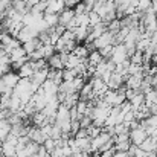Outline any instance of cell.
<instances>
[{
  "mask_svg": "<svg viewBox=\"0 0 157 157\" xmlns=\"http://www.w3.org/2000/svg\"><path fill=\"white\" fill-rule=\"evenodd\" d=\"M20 46H21V43H20L17 38H12V40H11V41H9V43H8V44L3 48V49H5V52L9 55V53L12 52L14 49H17V48H20Z\"/></svg>",
  "mask_w": 157,
  "mask_h": 157,
  "instance_id": "484cf974",
  "label": "cell"
},
{
  "mask_svg": "<svg viewBox=\"0 0 157 157\" xmlns=\"http://www.w3.org/2000/svg\"><path fill=\"white\" fill-rule=\"evenodd\" d=\"M72 32H73V35H75L76 44H81V43L86 41V38H87V35H89V26H78V28H75Z\"/></svg>",
  "mask_w": 157,
  "mask_h": 157,
  "instance_id": "9c48e42d",
  "label": "cell"
},
{
  "mask_svg": "<svg viewBox=\"0 0 157 157\" xmlns=\"http://www.w3.org/2000/svg\"><path fill=\"white\" fill-rule=\"evenodd\" d=\"M147 137H148V134H147V131L144 128H136V130L130 131V142H131V145L139 147Z\"/></svg>",
  "mask_w": 157,
  "mask_h": 157,
  "instance_id": "8992f818",
  "label": "cell"
},
{
  "mask_svg": "<svg viewBox=\"0 0 157 157\" xmlns=\"http://www.w3.org/2000/svg\"><path fill=\"white\" fill-rule=\"evenodd\" d=\"M87 156H90V154H87L84 151H75V153H72L70 157H87Z\"/></svg>",
  "mask_w": 157,
  "mask_h": 157,
  "instance_id": "74e56055",
  "label": "cell"
},
{
  "mask_svg": "<svg viewBox=\"0 0 157 157\" xmlns=\"http://www.w3.org/2000/svg\"><path fill=\"white\" fill-rule=\"evenodd\" d=\"M128 102H130V105L133 107V110L136 111L139 107L145 105V95H144V93H137V95H136V96H133Z\"/></svg>",
  "mask_w": 157,
  "mask_h": 157,
  "instance_id": "ac0fdd59",
  "label": "cell"
},
{
  "mask_svg": "<svg viewBox=\"0 0 157 157\" xmlns=\"http://www.w3.org/2000/svg\"><path fill=\"white\" fill-rule=\"evenodd\" d=\"M113 34L111 32H108V31H105L104 34L99 37V38H96L93 43H92V46H93V51H101L102 48L105 46H110L111 44V41H113Z\"/></svg>",
  "mask_w": 157,
  "mask_h": 157,
  "instance_id": "3957f363",
  "label": "cell"
},
{
  "mask_svg": "<svg viewBox=\"0 0 157 157\" xmlns=\"http://www.w3.org/2000/svg\"><path fill=\"white\" fill-rule=\"evenodd\" d=\"M2 121H5V111L0 110V122H2Z\"/></svg>",
  "mask_w": 157,
  "mask_h": 157,
  "instance_id": "ee69618b",
  "label": "cell"
},
{
  "mask_svg": "<svg viewBox=\"0 0 157 157\" xmlns=\"http://www.w3.org/2000/svg\"><path fill=\"white\" fill-rule=\"evenodd\" d=\"M156 151H157V142H156Z\"/></svg>",
  "mask_w": 157,
  "mask_h": 157,
  "instance_id": "f6af8a7d",
  "label": "cell"
},
{
  "mask_svg": "<svg viewBox=\"0 0 157 157\" xmlns=\"http://www.w3.org/2000/svg\"><path fill=\"white\" fill-rule=\"evenodd\" d=\"M41 147H43V148H44V150H46V151H48L49 154H51L53 150L56 148V142H55L53 139H51V137H48V139H46V140L43 142V145H41Z\"/></svg>",
  "mask_w": 157,
  "mask_h": 157,
  "instance_id": "83f0119b",
  "label": "cell"
},
{
  "mask_svg": "<svg viewBox=\"0 0 157 157\" xmlns=\"http://www.w3.org/2000/svg\"><path fill=\"white\" fill-rule=\"evenodd\" d=\"M122 84H124V78H122L119 73L113 72L111 76H110V79H108V82H107V87H108V90H114V92H116Z\"/></svg>",
  "mask_w": 157,
  "mask_h": 157,
  "instance_id": "30bf717a",
  "label": "cell"
},
{
  "mask_svg": "<svg viewBox=\"0 0 157 157\" xmlns=\"http://www.w3.org/2000/svg\"><path fill=\"white\" fill-rule=\"evenodd\" d=\"M78 122H79V128H84V130H86V128H89V127L93 124L90 116H82V117H81Z\"/></svg>",
  "mask_w": 157,
  "mask_h": 157,
  "instance_id": "d6a6232c",
  "label": "cell"
},
{
  "mask_svg": "<svg viewBox=\"0 0 157 157\" xmlns=\"http://www.w3.org/2000/svg\"><path fill=\"white\" fill-rule=\"evenodd\" d=\"M130 63L131 64H137V66H142L144 64V52H139V51H136V52L133 53L130 58Z\"/></svg>",
  "mask_w": 157,
  "mask_h": 157,
  "instance_id": "cb8c5ba5",
  "label": "cell"
},
{
  "mask_svg": "<svg viewBox=\"0 0 157 157\" xmlns=\"http://www.w3.org/2000/svg\"><path fill=\"white\" fill-rule=\"evenodd\" d=\"M81 63H82V59H79L78 56H75L73 53H70V56H69L67 63L64 64V69H76Z\"/></svg>",
  "mask_w": 157,
  "mask_h": 157,
  "instance_id": "44dd1931",
  "label": "cell"
},
{
  "mask_svg": "<svg viewBox=\"0 0 157 157\" xmlns=\"http://www.w3.org/2000/svg\"><path fill=\"white\" fill-rule=\"evenodd\" d=\"M26 2V6L29 8V11H31V8L34 6V5H37V3H40L41 0H25Z\"/></svg>",
  "mask_w": 157,
  "mask_h": 157,
  "instance_id": "8d00e7d4",
  "label": "cell"
},
{
  "mask_svg": "<svg viewBox=\"0 0 157 157\" xmlns=\"http://www.w3.org/2000/svg\"><path fill=\"white\" fill-rule=\"evenodd\" d=\"M43 21L49 26V28H55L58 25V15L56 14H44L43 15Z\"/></svg>",
  "mask_w": 157,
  "mask_h": 157,
  "instance_id": "7402d4cb",
  "label": "cell"
},
{
  "mask_svg": "<svg viewBox=\"0 0 157 157\" xmlns=\"http://www.w3.org/2000/svg\"><path fill=\"white\" fill-rule=\"evenodd\" d=\"M73 17H75V11L73 9H69V8H64L59 14H58V25H61V26H67L72 20H73Z\"/></svg>",
  "mask_w": 157,
  "mask_h": 157,
  "instance_id": "ba28073f",
  "label": "cell"
},
{
  "mask_svg": "<svg viewBox=\"0 0 157 157\" xmlns=\"http://www.w3.org/2000/svg\"><path fill=\"white\" fill-rule=\"evenodd\" d=\"M156 93H157V89H156Z\"/></svg>",
  "mask_w": 157,
  "mask_h": 157,
  "instance_id": "bcb514c9",
  "label": "cell"
},
{
  "mask_svg": "<svg viewBox=\"0 0 157 157\" xmlns=\"http://www.w3.org/2000/svg\"><path fill=\"white\" fill-rule=\"evenodd\" d=\"M15 153H17L15 145L8 144V142H3V144H2V147H0V154L3 157H15Z\"/></svg>",
  "mask_w": 157,
  "mask_h": 157,
  "instance_id": "2e32d148",
  "label": "cell"
},
{
  "mask_svg": "<svg viewBox=\"0 0 157 157\" xmlns=\"http://www.w3.org/2000/svg\"><path fill=\"white\" fill-rule=\"evenodd\" d=\"M78 78V73L73 69H63V81H73Z\"/></svg>",
  "mask_w": 157,
  "mask_h": 157,
  "instance_id": "d4e9b609",
  "label": "cell"
},
{
  "mask_svg": "<svg viewBox=\"0 0 157 157\" xmlns=\"http://www.w3.org/2000/svg\"><path fill=\"white\" fill-rule=\"evenodd\" d=\"M63 9H64V5H63L61 0H49L44 14H56V15H58Z\"/></svg>",
  "mask_w": 157,
  "mask_h": 157,
  "instance_id": "4fadbf2b",
  "label": "cell"
},
{
  "mask_svg": "<svg viewBox=\"0 0 157 157\" xmlns=\"http://www.w3.org/2000/svg\"><path fill=\"white\" fill-rule=\"evenodd\" d=\"M114 154V150H110V151H104V153H99L98 157H113Z\"/></svg>",
  "mask_w": 157,
  "mask_h": 157,
  "instance_id": "f35d334b",
  "label": "cell"
},
{
  "mask_svg": "<svg viewBox=\"0 0 157 157\" xmlns=\"http://www.w3.org/2000/svg\"><path fill=\"white\" fill-rule=\"evenodd\" d=\"M48 79L53 81L55 84H61L63 82V70H51L49 69V73H48Z\"/></svg>",
  "mask_w": 157,
  "mask_h": 157,
  "instance_id": "ffe728a7",
  "label": "cell"
},
{
  "mask_svg": "<svg viewBox=\"0 0 157 157\" xmlns=\"http://www.w3.org/2000/svg\"><path fill=\"white\" fill-rule=\"evenodd\" d=\"M73 11H75V15H82V14H87L89 11H87V6L81 2V3H78L75 8H73Z\"/></svg>",
  "mask_w": 157,
  "mask_h": 157,
  "instance_id": "836d02e7",
  "label": "cell"
},
{
  "mask_svg": "<svg viewBox=\"0 0 157 157\" xmlns=\"http://www.w3.org/2000/svg\"><path fill=\"white\" fill-rule=\"evenodd\" d=\"M102 59H104V58L101 56V53L98 52V51H92V52L89 53V56H87V64H89L90 67H96Z\"/></svg>",
  "mask_w": 157,
  "mask_h": 157,
  "instance_id": "e0dca14e",
  "label": "cell"
},
{
  "mask_svg": "<svg viewBox=\"0 0 157 157\" xmlns=\"http://www.w3.org/2000/svg\"><path fill=\"white\" fill-rule=\"evenodd\" d=\"M34 72H35V66H34V61H26L18 70H17V75H18V78H21V79H29L32 75H34Z\"/></svg>",
  "mask_w": 157,
  "mask_h": 157,
  "instance_id": "5b68a950",
  "label": "cell"
},
{
  "mask_svg": "<svg viewBox=\"0 0 157 157\" xmlns=\"http://www.w3.org/2000/svg\"><path fill=\"white\" fill-rule=\"evenodd\" d=\"M102 20H101V17L96 14V12H93V11H90L89 12V26H96L98 23H101Z\"/></svg>",
  "mask_w": 157,
  "mask_h": 157,
  "instance_id": "f546056e",
  "label": "cell"
},
{
  "mask_svg": "<svg viewBox=\"0 0 157 157\" xmlns=\"http://www.w3.org/2000/svg\"><path fill=\"white\" fill-rule=\"evenodd\" d=\"M98 52L101 53V56L104 58V59H110L111 58V53H113V46L110 44V46H105V48H102L101 51H98Z\"/></svg>",
  "mask_w": 157,
  "mask_h": 157,
  "instance_id": "1f68e13d",
  "label": "cell"
},
{
  "mask_svg": "<svg viewBox=\"0 0 157 157\" xmlns=\"http://www.w3.org/2000/svg\"><path fill=\"white\" fill-rule=\"evenodd\" d=\"M41 89H43V92H44V95H46L48 99L52 98V96H56V93H58V84H55L53 81H49V79L44 81V84L41 86Z\"/></svg>",
  "mask_w": 157,
  "mask_h": 157,
  "instance_id": "8fae6325",
  "label": "cell"
},
{
  "mask_svg": "<svg viewBox=\"0 0 157 157\" xmlns=\"http://www.w3.org/2000/svg\"><path fill=\"white\" fill-rule=\"evenodd\" d=\"M37 37H38V31L35 29V26H23L17 35V40L23 44V43H26L32 38H37Z\"/></svg>",
  "mask_w": 157,
  "mask_h": 157,
  "instance_id": "6da1fadb",
  "label": "cell"
},
{
  "mask_svg": "<svg viewBox=\"0 0 157 157\" xmlns=\"http://www.w3.org/2000/svg\"><path fill=\"white\" fill-rule=\"evenodd\" d=\"M2 78V81H3V84H5V87H6V90L8 92H12L14 90V87L17 86V82H18V75L15 73V72H8V73H5L3 76H0Z\"/></svg>",
  "mask_w": 157,
  "mask_h": 157,
  "instance_id": "277c9868",
  "label": "cell"
},
{
  "mask_svg": "<svg viewBox=\"0 0 157 157\" xmlns=\"http://www.w3.org/2000/svg\"><path fill=\"white\" fill-rule=\"evenodd\" d=\"M82 0H67L66 3H64V8H69V9H73L78 3H81Z\"/></svg>",
  "mask_w": 157,
  "mask_h": 157,
  "instance_id": "e575fe53",
  "label": "cell"
},
{
  "mask_svg": "<svg viewBox=\"0 0 157 157\" xmlns=\"http://www.w3.org/2000/svg\"><path fill=\"white\" fill-rule=\"evenodd\" d=\"M130 147H131V142L130 140H127V142H121V144H114V151H117V153H127L128 150H130Z\"/></svg>",
  "mask_w": 157,
  "mask_h": 157,
  "instance_id": "4316f807",
  "label": "cell"
},
{
  "mask_svg": "<svg viewBox=\"0 0 157 157\" xmlns=\"http://www.w3.org/2000/svg\"><path fill=\"white\" fill-rule=\"evenodd\" d=\"M5 55H8V53L5 52V49H3V48H0V58H2V56H5Z\"/></svg>",
  "mask_w": 157,
  "mask_h": 157,
  "instance_id": "7bdbcfd3",
  "label": "cell"
},
{
  "mask_svg": "<svg viewBox=\"0 0 157 157\" xmlns=\"http://www.w3.org/2000/svg\"><path fill=\"white\" fill-rule=\"evenodd\" d=\"M156 139H153V137H147L140 145H139V150H142L144 153H153V151H156Z\"/></svg>",
  "mask_w": 157,
  "mask_h": 157,
  "instance_id": "9a60e30c",
  "label": "cell"
},
{
  "mask_svg": "<svg viewBox=\"0 0 157 157\" xmlns=\"http://www.w3.org/2000/svg\"><path fill=\"white\" fill-rule=\"evenodd\" d=\"M119 29H121V20H119V18H116V20H113V21H110V23L107 25V31L111 32L113 35H116V34L119 32Z\"/></svg>",
  "mask_w": 157,
  "mask_h": 157,
  "instance_id": "603a6c76",
  "label": "cell"
},
{
  "mask_svg": "<svg viewBox=\"0 0 157 157\" xmlns=\"http://www.w3.org/2000/svg\"><path fill=\"white\" fill-rule=\"evenodd\" d=\"M150 6H151V0H137L136 9L140 12H145L147 9H150Z\"/></svg>",
  "mask_w": 157,
  "mask_h": 157,
  "instance_id": "4dcf8cb0",
  "label": "cell"
},
{
  "mask_svg": "<svg viewBox=\"0 0 157 157\" xmlns=\"http://www.w3.org/2000/svg\"><path fill=\"white\" fill-rule=\"evenodd\" d=\"M151 87H153L154 90L157 89V73L151 75Z\"/></svg>",
  "mask_w": 157,
  "mask_h": 157,
  "instance_id": "ab89813d",
  "label": "cell"
},
{
  "mask_svg": "<svg viewBox=\"0 0 157 157\" xmlns=\"http://www.w3.org/2000/svg\"><path fill=\"white\" fill-rule=\"evenodd\" d=\"M48 73H49V67L34 72V75H32L29 79H31V82H32V84H35L37 87H41V86L44 84V81L48 79Z\"/></svg>",
  "mask_w": 157,
  "mask_h": 157,
  "instance_id": "52a82bcc",
  "label": "cell"
},
{
  "mask_svg": "<svg viewBox=\"0 0 157 157\" xmlns=\"http://www.w3.org/2000/svg\"><path fill=\"white\" fill-rule=\"evenodd\" d=\"M151 11L154 12V14H157V0H151Z\"/></svg>",
  "mask_w": 157,
  "mask_h": 157,
  "instance_id": "60d3db41",
  "label": "cell"
},
{
  "mask_svg": "<svg viewBox=\"0 0 157 157\" xmlns=\"http://www.w3.org/2000/svg\"><path fill=\"white\" fill-rule=\"evenodd\" d=\"M134 157H147V153H144L142 150H137V153H136Z\"/></svg>",
  "mask_w": 157,
  "mask_h": 157,
  "instance_id": "b9f144b4",
  "label": "cell"
},
{
  "mask_svg": "<svg viewBox=\"0 0 157 157\" xmlns=\"http://www.w3.org/2000/svg\"><path fill=\"white\" fill-rule=\"evenodd\" d=\"M87 130V134H89V137L90 139H93V137H96V136H99L101 134V131H102V128H99V127H96V125H90L89 128H86Z\"/></svg>",
  "mask_w": 157,
  "mask_h": 157,
  "instance_id": "f1b7e54d",
  "label": "cell"
},
{
  "mask_svg": "<svg viewBox=\"0 0 157 157\" xmlns=\"http://www.w3.org/2000/svg\"><path fill=\"white\" fill-rule=\"evenodd\" d=\"M51 157H64V153H63V148L56 147V148L53 150L52 153H51Z\"/></svg>",
  "mask_w": 157,
  "mask_h": 157,
  "instance_id": "d590c367",
  "label": "cell"
},
{
  "mask_svg": "<svg viewBox=\"0 0 157 157\" xmlns=\"http://www.w3.org/2000/svg\"><path fill=\"white\" fill-rule=\"evenodd\" d=\"M73 55L75 56H78L79 59H87V56H89V53H90V51L87 49V46L86 44H78L75 49H73Z\"/></svg>",
  "mask_w": 157,
  "mask_h": 157,
  "instance_id": "d6986e66",
  "label": "cell"
},
{
  "mask_svg": "<svg viewBox=\"0 0 157 157\" xmlns=\"http://www.w3.org/2000/svg\"><path fill=\"white\" fill-rule=\"evenodd\" d=\"M116 66L117 64H122L125 59H128V55L127 51L124 48V44H117V46H113V53H111V58H110Z\"/></svg>",
  "mask_w": 157,
  "mask_h": 157,
  "instance_id": "7a4b0ae2",
  "label": "cell"
},
{
  "mask_svg": "<svg viewBox=\"0 0 157 157\" xmlns=\"http://www.w3.org/2000/svg\"><path fill=\"white\" fill-rule=\"evenodd\" d=\"M48 67L51 70H63L64 69V64H63V61H61L58 53H53L52 56L48 59Z\"/></svg>",
  "mask_w": 157,
  "mask_h": 157,
  "instance_id": "5bb4252c",
  "label": "cell"
},
{
  "mask_svg": "<svg viewBox=\"0 0 157 157\" xmlns=\"http://www.w3.org/2000/svg\"><path fill=\"white\" fill-rule=\"evenodd\" d=\"M43 44H41V41H40V38L37 37V38H32V40H29V41H26V43H23L21 44V48L25 49V52L28 53V55H31L32 52H35L37 49H40Z\"/></svg>",
  "mask_w": 157,
  "mask_h": 157,
  "instance_id": "7c38bea8",
  "label": "cell"
}]
</instances>
